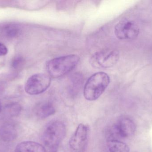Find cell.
<instances>
[{"instance_id": "cell-1", "label": "cell", "mask_w": 152, "mask_h": 152, "mask_svg": "<svg viewBox=\"0 0 152 152\" xmlns=\"http://www.w3.org/2000/svg\"><path fill=\"white\" fill-rule=\"evenodd\" d=\"M79 60V57L76 54L57 57L47 62L46 70L50 77H60L73 70Z\"/></svg>"}, {"instance_id": "cell-2", "label": "cell", "mask_w": 152, "mask_h": 152, "mask_svg": "<svg viewBox=\"0 0 152 152\" xmlns=\"http://www.w3.org/2000/svg\"><path fill=\"white\" fill-rule=\"evenodd\" d=\"M110 83V77L106 73L100 72L93 74L85 84L84 97L88 101H96L103 93Z\"/></svg>"}, {"instance_id": "cell-3", "label": "cell", "mask_w": 152, "mask_h": 152, "mask_svg": "<svg viewBox=\"0 0 152 152\" xmlns=\"http://www.w3.org/2000/svg\"><path fill=\"white\" fill-rule=\"evenodd\" d=\"M66 134L64 123L58 120L53 121L45 128L43 134V142L50 150L54 149L60 145Z\"/></svg>"}, {"instance_id": "cell-4", "label": "cell", "mask_w": 152, "mask_h": 152, "mask_svg": "<svg viewBox=\"0 0 152 152\" xmlns=\"http://www.w3.org/2000/svg\"><path fill=\"white\" fill-rule=\"evenodd\" d=\"M119 58V52L117 50H102L91 56L90 63L96 68H108L117 64Z\"/></svg>"}, {"instance_id": "cell-5", "label": "cell", "mask_w": 152, "mask_h": 152, "mask_svg": "<svg viewBox=\"0 0 152 152\" xmlns=\"http://www.w3.org/2000/svg\"><path fill=\"white\" fill-rule=\"evenodd\" d=\"M51 77L44 73H37L32 75L26 82L25 90L30 95H37L42 93L50 87Z\"/></svg>"}, {"instance_id": "cell-6", "label": "cell", "mask_w": 152, "mask_h": 152, "mask_svg": "<svg viewBox=\"0 0 152 152\" xmlns=\"http://www.w3.org/2000/svg\"><path fill=\"white\" fill-rule=\"evenodd\" d=\"M140 29L133 21L125 18L119 21L115 26L114 33L117 38L121 40L134 39L137 37Z\"/></svg>"}, {"instance_id": "cell-7", "label": "cell", "mask_w": 152, "mask_h": 152, "mask_svg": "<svg viewBox=\"0 0 152 152\" xmlns=\"http://www.w3.org/2000/svg\"><path fill=\"white\" fill-rule=\"evenodd\" d=\"M89 127L83 124L79 125L69 142V147L74 152H84L89 137Z\"/></svg>"}, {"instance_id": "cell-8", "label": "cell", "mask_w": 152, "mask_h": 152, "mask_svg": "<svg viewBox=\"0 0 152 152\" xmlns=\"http://www.w3.org/2000/svg\"><path fill=\"white\" fill-rule=\"evenodd\" d=\"M135 130V125L131 120L127 118L121 119L110 130L108 140L114 139L116 137H129L134 134Z\"/></svg>"}, {"instance_id": "cell-9", "label": "cell", "mask_w": 152, "mask_h": 152, "mask_svg": "<svg viewBox=\"0 0 152 152\" xmlns=\"http://www.w3.org/2000/svg\"><path fill=\"white\" fill-rule=\"evenodd\" d=\"M18 134L17 126L12 121H6L0 126V139L5 142L15 140Z\"/></svg>"}, {"instance_id": "cell-10", "label": "cell", "mask_w": 152, "mask_h": 152, "mask_svg": "<svg viewBox=\"0 0 152 152\" xmlns=\"http://www.w3.org/2000/svg\"><path fill=\"white\" fill-rule=\"evenodd\" d=\"M55 109L52 103L44 101L38 103L35 107L34 112L38 118L42 119L47 118L55 114Z\"/></svg>"}, {"instance_id": "cell-11", "label": "cell", "mask_w": 152, "mask_h": 152, "mask_svg": "<svg viewBox=\"0 0 152 152\" xmlns=\"http://www.w3.org/2000/svg\"><path fill=\"white\" fill-rule=\"evenodd\" d=\"M15 152H46L42 145L33 141H26L18 144Z\"/></svg>"}, {"instance_id": "cell-12", "label": "cell", "mask_w": 152, "mask_h": 152, "mask_svg": "<svg viewBox=\"0 0 152 152\" xmlns=\"http://www.w3.org/2000/svg\"><path fill=\"white\" fill-rule=\"evenodd\" d=\"M107 146L110 152H129L127 145L118 140H107Z\"/></svg>"}, {"instance_id": "cell-13", "label": "cell", "mask_w": 152, "mask_h": 152, "mask_svg": "<svg viewBox=\"0 0 152 152\" xmlns=\"http://www.w3.org/2000/svg\"><path fill=\"white\" fill-rule=\"evenodd\" d=\"M21 111V107L18 104H10L4 108V112L10 117L18 116Z\"/></svg>"}, {"instance_id": "cell-14", "label": "cell", "mask_w": 152, "mask_h": 152, "mask_svg": "<svg viewBox=\"0 0 152 152\" xmlns=\"http://www.w3.org/2000/svg\"><path fill=\"white\" fill-rule=\"evenodd\" d=\"M19 32V28L16 25H7L3 29V33L4 35L7 37H14L18 35Z\"/></svg>"}, {"instance_id": "cell-15", "label": "cell", "mask_w": 152, "mask_h": 152, "mask_svg": "<svg viewBox=\"0 0 152 152\" xmlns=\"http://www.w3.org/2000/svg\"><path fill=\"white\" fill-rule=\"evenodd\" d=\"M23 63V60L22 58L20 57H18L13 60L12 62V66L14 68H17L19 67H20Z\"/></svg>"}, {"instance_id": "cell-16", "label": "cell", "mask_w": 152, "mask_h": 152, "mask_svg": "<svg viewBox=\"0 0 152 152\" xmlns=\"http://www.w3.org/2000/svg\"><path fill=\"white\" fill-rule=\"evenodd\" d=\"M8 48L4 44L0 42V56H4L8 53Z\"/></svg>"}, {"instance_id": "cell-17", "label": "cell", "mask_w": 152, "mask_h": 152, "mask_svg": "<svg viewBox=\"0 0 152 152\" xmlns=\"http://www.w3.org/2000/svg\"><path fill=\"white\" fill-rule=\"evenodd\" d=\"M50 152H66L64 148L60 145L58 147L50 150Z\"/></svg>"}, {"instance_id": "cell-18", "label": "cell", "mask_w": 152, "mask_h": 152, "mask_svg": "<svg viewBox=\"0 0 152 152\" xmlns=\"http://www.w3.org/2000/svg\"><path fill=\"white\" fill-rule=\"evenodd\" d=\"M1 102H0V112H1Z\"/></svg>"}]
</instances>
